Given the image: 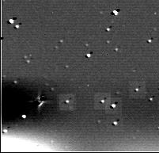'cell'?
I'll use <instances>...</instances> for the list:
<instances>
[{
  "label": "cell",
  "mask_w": 159,
  "mask_h": 153,
  "mask_svg": "<svg viewBox=\"0 0 159 153\" xmlns=\"http://www.w3.org/2000/svg\"><path fill=\"white\" fill-rule=\"evenodd\" d=\"M64 99H63L61 102V103L63 104V105L65 106V108L66 109H69V108L72 107L73 105V100L72 98L70 97V96H68V97H64Z\"/></svg>",
  "instance_id": "obj_1"
},
{
  "label": "cell",
  "mask_w": 159,
  "mask_h": 153,
  "mask_svg": "<svg viewBox=\"0 0 159 153\" xmlns=\"http://www.w3.org/2000/svg\"><path fill=\"white\" fill-rule=\"evenodd\" d=\"M97 103L99 104L100 107H102V106H106L107 105V96H101L99 98V100L97 101Z\"/></svg>",
  "instance_id": "obj_2"
}]
</instances>
